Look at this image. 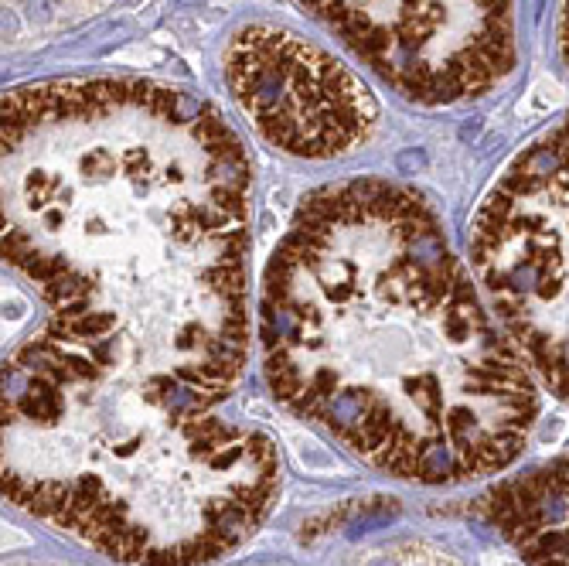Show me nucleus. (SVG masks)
Segmentation results:
<instances>
[{
    "label": "nucleus",
    "mask_w": 569,
    "mask_h": 566,
    "mask_svg": "<svg viewBox=\"0 0 569 566\" xmlns=\"http://www.w3.org/2000/svg\"><path fill=\"white\" fill-rule=\"evenodd\" d=\"M280 484L273 440L219 413L4 393V498L116 563L222 560L266 522Z\"/></svg>",
    "instance_id": "obj_3"
},
{
    "label": "nucleus",
    "mask_w": 569,
    "mask_h": 566,
    "mask_svg": "<svg viewBox=\"0 0 569 566\" xmlns=\"http://www.w3.org/2000/svg\"><path fill=\"white\" fill-rule=\"evenodd\" d=\"M413 103L481 96L515 65L512 0H300Z\"/></svg>",
    "instance_id": "obj_5"
},
{
    "label": "nucleus",
    "mask_w": 569,
    "mask_h": 566,
    "mask_svg": "<svg viewBox=\"0 0 569 566\" xmlns=\"http://www.w3.org/2000/svg\"><path fill=\"white\" fill-rule=\"evenodd\" d=\"M266 382L382 474L464 484L521 454L535 372L423 195L362 178L311 191L259 293Z\"/></svg>",
    "instance_id": "obj_2"
},
{
    "label": "nucleus",
    "mask_w": 569,
    "mask_h": 566,
    "mask_svg": "<svg viewBox=\"0 0 569 566\" xmlns=\"http://www.w3.org/2000/svg\"><path fill=\"white\" fill-rule=\"evenodd\" d=\"M556 38L569 69V0ZM470 270L535 379L569 399V113L532 140L484 198Z\"/></svg>",
    "instance_id": "obj_4"
},
{
    "label": "nucleus",
    "mask_w": 569,
    "mask_h": 566,
    "mask_svg": "<svg viewBox=\"0 0 569 566\" xmlns=\"http://www.w3.org/2000/svg\"><path fill=\"white\" fill-rule=\"evenodd\" d=\"M225 82L259 137L307 160L345 157L372 137V89L311 38L276 24H245L225 48Z\"/></svg>",
    "instance_id": "obj_6"
},
{
    "label": "nucleus",
    "mask_w": 569,
    "mask_h": 566,
    "mask_svg": "<svg viewBox=\"0 0 569 566\" xmlns=\"http://www.w3.org/2000/svg\"><path fill=\"white\" fill-rule=\"evenodd\" d=\"M481 512L529 566H569V454L498 484Z\"/></svg>",
    "instance_id": "obj_7"
},
{
    "label": "nucleus",
    "mask_w": 569,
    "mask_h": 566,
    "mask_svg": "<svg viewBox=\"0 0 569 566\" xmlns=\"http://www.w3.org/2000/svg\"><path fill=\"white\" fill-rule=\"evenodd\" d=\"M4 376L208 416L249 359L253 164L198 96L48 79L4 96Z\"/></svg>",
    "instance_id": "obj_1"
}]
</instances>
